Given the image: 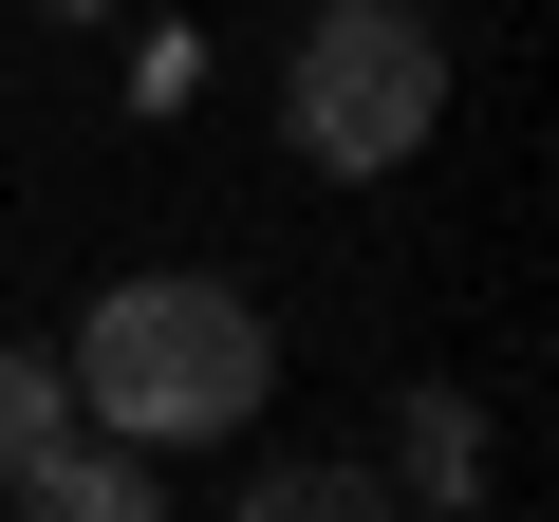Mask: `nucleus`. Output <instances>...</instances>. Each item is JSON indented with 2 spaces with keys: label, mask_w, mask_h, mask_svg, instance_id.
<instances>
[{
  "label": "nucleus",
  "mask_w": 559,
  "mask_h": 522,
  "mask_svg": "<svg viewBox=\"0 0 559 522\" xmlns=\"http://www.w3.org/2000/svg\"><path fill=\"white\" fill-rule=\"evenodd\" d=\"M57 392H75V429H112V448L168 466V448H205V429H242V411L280 392V336H261L242 281H112V299L75 318Z\"/></svg>",
  "instance_id": "1"
},
{
  "label": "nucleus",
  "mask_w": 559,
  "mask_h": 522,
  "mask_svg": "<svg viewBox=\"0 0 559 522\" xmlns=\"http://www.w3.org/2000/svg\"><path fill=\"white\" fill-rule=\"evenodd\" d=\"M280 131H299V168L373 187L448 131V38L411 20V0H318L299 20V75H280Z\"/></svg>",
  "instance_id": "2"
},
{
  "label": "nucleus",
  "mask_w": 559,
  "mask_h": 522,
  "mask_svg": "<svg viewBox=\"0 0 559 522\" xmlns=\"http://www.w3.org/2000/svg\"><path fill=\"white\" fill-rule=\"evenodd\" d=\"M20 522H168V485H150V448H112V429H57V448L20 466Z\"/></svg>",
  "instance_id": "3"
},
{
  "label": "nucleus",
  "mask_w": 559,
  "mask_h": 522,
  "mask_svg": "<svg viewBox=\"0 0 559 522\" xmlns=\"http://www.w3.org/2000/svg\"><path fill=\"white\" fill-rule=\"evenodd\" d=\"M373 485H392V503H429V522H466V485H485V411H466V392H411Z\"/></svg>",
  "instance_id": "4"
},
{
  "label": "nucleus",
  "mask_w": 559,
  "mask_h": 522,
  "mask_svg": "<svg viewBox=\"0 0 559 522\" xmlns=\"http://www.w3.org/2000/svg\"><path fill=\"white\" fill-rule=\"evenodd\" d=\"M242 522H392V485H373V466H261Z\"/></svg>",
  "instance_id": "5"
},
{
  "label": "nucleus",
  "mask_w": 559,
  "mask_h": 522,
  "mask_svg": "<svg viewBox=\"0 0 559 522\" xmlns=\"http://www.w3.org/2000/svg\"><path fill=\"white\" fill-rule=\"evenodd\" d=\"M75 429V392H57V355H20V336H0V485H20L38 448Z\"/></svg>",
  "instance_id": "6"
},
{
  "label": "nucleus",
  "mask_w": 559,
  "mask_h": 522,
  "mask_svg": "<svg viewBox=\"0 0 559 522\" xmlns=\"http://www.w3.org/2000/svg\"><path fill=\"white\" fill-rule=\"evenodd\" d=\"M38 20H112V0H38Z\"/></svg>",
  "instance_id": "7"
}]
</instances>
